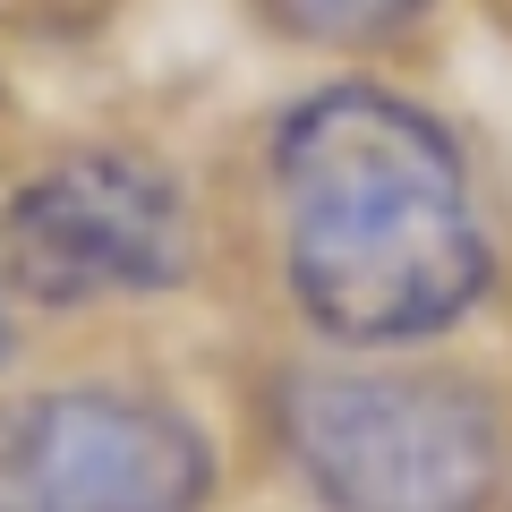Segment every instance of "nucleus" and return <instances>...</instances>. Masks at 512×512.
Wrapping results in <instances>:
<instances>
[{
	"label": "nucleus",
	"instance_id": "f257e3e1",
	"mask_svg": "<svg viewBox=\"0 0 512 512\" xmlns=\"http://www.w3.org/2000/svg\"><path fill=\"white\" fill-rule=\"evenodd\" d=\"M274 205L299 316L350 350L453 333L495 282L453 128L393 86H325L282 111Z\"/></svg>",
	"mask_w": 512,
	"mask_h": 512
},
{
	"label": "nucleus",
	"instance_id": "f03ea898",
	"mask_svg": "<svg viewBox=\"0 0 512 512\" xmlns=\"http://www.w3.org/2000/svg\"><path fill=\"white\" fill-rule=\"evenodd\" d=\"M274 427L325 512H487L504 478L495 402L444 367H299Z\"/></svg>",
	"mask_w": 512,
	"mask_h": 512
},
{
	"label": "nucleus",
	"instance_id": "7ed1b4c3",
	"mask_svg": "<svg viewBox=\"0 0 512 512\" xmlns=\"http://www.w3.org/2000/svg\"><path fill=\"white\" fill-rule=\"evenodd\" d=\"M188 256H197V222L180 180L128 146H86L35 171L0 214V282L35 308L171 291Z\"/></svg>",
	"mask_w": 512,
	"mask_h": 512
},
{
	"label": "nucleus",
	"instance_id": "20e7f679",
	"mask_svg": "<svg viewBox=\"0 0 512 512\" xmlns=\"http://www.w3.org/2000/svg\"><path fill=\"white\" fill-rule=\"evenodd\" d=\"M214 453L154 393L60 384L0 410V512H205Z\"/></svg>",
	"mask_w": 512,
	"mask_h": 512
},
{
	"label": "nucleus",
	"instance_id": "39448f33",
	"mask_svg": "<svg viewBox=\"0 0 512 512\" xmlns=\"http://www.w3.org/2000/svg\"><path fill=\"white\" fill-rule=\"evenodd\" d=\"M427 0H265V18L299 43H384L419 18Z\"/></svg>",
	"mask_w": 512,
	"mask_h": 512
},
{
	"label": "nucleus",
	"instance_id": "423d86ee",
	"mask_svg": "<svg viewBox=\"0 0 512 512\" xmlns=\"http://www.w3.org/2000/svg\"><path fill=\"white\" fill-rule=\"evenodd\" d=\"M9 18H35V26H69V18H86L94 0H0Z\"/></svg>",
	"mask_w": 512,
	"mask_h": 512
},
{
	"label": "nucleus",
	"instance_id": "0eeeda50",
	"mask_svg": "<svg viewBox=\"0 0 512 512\" xmlns=\"http://www.w3.org/2000/svg\"><path fill=\"white\" fill-rule=\"evenodd\" d=\"M0 291H9V282H0ZM0 342H9V308H0Z\"/></svg>",
	"mask_w": 512,
	"mask_h": 512
}]
</instances>
